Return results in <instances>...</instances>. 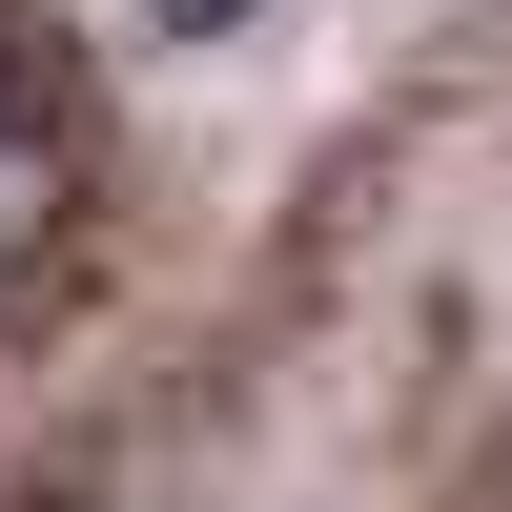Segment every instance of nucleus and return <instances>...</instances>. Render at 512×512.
Masks as SVG:
<instances>
[{
  "instance_id": "nucleus-1",
  "label": "nucleus",
  "mask_w": 512,
  "mask_h": 512,
  "mask_svg": "<svg viewBox=\"0 0 512 512\" xmlns=\"http://www.w3.org/2000/svg\"><path fill=\"white\" fill-rule=\"evenodd\" d=\"M41 205H62V82H41L21 41H0V267L41 246Z\"/></svg>"
},
{
  "instance_id": "nucleus-2",
  "label": "nucleus",
  "mask_w": 512,
  "mask_h": 512,
  "mask_svg": "<svg viewBox=\"0 0 512 512\" xmlns=\"http://www.w3.org/2000/svg\"><path fill=\"white\" fill-rule=\"evenodd\" d=\"M144 21H164V41H246L267 0H144Z\"/></svg>"
}]
</instances>
